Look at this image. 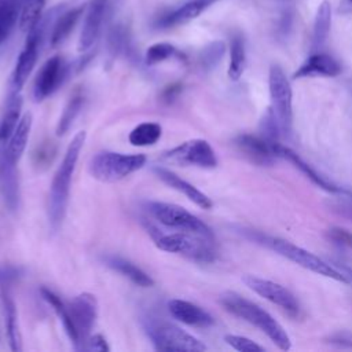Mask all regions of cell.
Listing matches in <instances>:
<instances>
[{
  "label": "cell",
  "instance_id": "obj_1",
  "mask_svg": "<svg viewBox=\"0 0 352 352\" xmlns=\"http://www.w3.org/2000/svg\"><path fill=\"white\" fill-rule=\"evenodd\" d=\"M87 133L84 131L77 132L69 143L60 165L58 166L48 194V219L52 230H58L66 213L69 201V191L72 177L78 161L81 148L85 143Z\"/></svg>",
  "mask_w": 352,
  "mask_h": 352
},
{
  "label": "cell",
  "instance_id": "obj_2",
  "mask_svg": "<svg viewBox=\"0 0 352 352\" xmlns=\"http://www.w3.org/2000/svg\"><path fill=\"white\" fill-rule=\"evenodd\" d=\"M219 302L234 316L250 323L263 331L279 349L289 351L292 348V341L286 330L258 304L242 297L235 292H224L220 294Z\"/></svg>",
  "mask_w": 352,
  "mask_h": 352
},
{
  "label": "cell",
  "instance_id": "obj_3",
  "mask_svg": "<svg viewBox=\"0 0 352 352\" xmlns=\"http://www.w3.org/2000/svg\"><path fill=\"white\" fill-rule=\"evenodd\" d=\"M148 232L155 246L164 252L182 254L199 263H212L216 258V248L212 236L175 230L161 232L155 227H151Z\"/></svg>",
  "mask_w": 352,
  "mask_h": 352
},
{
  "label": "cell",
  "instance_id": "obj_4",
  "mask_svg": "<svg viewBox=\"0 0 352 352\" xmlns=\"http://www.w3.org/2000/svg\"><path fill=\"white\" fill-rule=\"evenodd\" d=\"M146 161L144 154L100 151L91 158L89 173L102 183H116L142 169Z\"/></svg>",
  "mask_w": 352,
  "mask_h": 352
},
{
  "label": "cell",
  "instance_id": "obj_5",
  "mask_svg": "<svg viewBox=\"0 0 352 352\" xmlns=\"http://www.w3.org/2000/svg\"><path fill=\"white\" fill-rule=\"evenodd\" d=\"M264 242L274 252H276L282 257L293 261L294 264H297L305 270H309L318 275L334 279L337 282H342V283L351 282L349 276L344 271L337 270L330 263L324 261L323 258L318 257L316 254L311 253L309 250H307L301 246H297V245H294L286 239H282V238H265Z\"/></svg>",
  "mask_w": 352,
  "mask_h": 352
},
{
  "label": "cell",
  "instance_id": "obj_6",
  "mask_svg": "<svg viewBox=\"0 0 352 352\" xmlns=\"http://www.w3.org/2000/svg\"><path fill=\"white\" fill-rule=\"evenodd\" d=\"M268 89L271 111L278 122L280 133L289 136L293 126V91L289 78L279 65H272L268 73Z\"/></svg>",
  "mask_w": 352,
  "mask_h": 352
},
{
  "label": "cell",
  "instance_id": "obj_7",
  "mask_svg": "<svg viewBox=\"0 0 352 352\" xmlns=\"http://www.w3.org/2000/svg\"><path fill=\"white\" fill-rule=\"evenodd\" d=\"M147 210L160 224L169 230L186 231L213 238V232L208 224L179 205L151 201L147 202Z\"/></svg>",
  "mask_w": 352,
  "mask_h": 352
},
{
  "label": "cell",
  "instance_id": "obj_8",
  "mask_svg": "<svg viewBox=\"0 0 352 352\" xmlns=\"http://www.w3.org/2000/svg\"><path fill=\"white\" fill-rule=\"evenodd\" d=\"M148 336L155 349L172 352H202L206 345L192 334L184 331L176 324L168 322H157L148 327Z\"/></svg>",
  "mask_w": 352,
  "mask_h": 352
},
{
  "label": "cell",
  "instance_id": "obj_9",
  "mask_svg": "<svg viewBox=\"0 0 352 352\" xmlns=\"http://www.w3.org/2000/svg\"><path fill=\"white\" fill-rule=\"evenodd\" d=\"M162 160L176 165H191L212 169L217 165V157L209 142L204 139H191L165 151Z\"/></svg>",
  "mask_w": 352,
  "mask_h": 352
},
{
  "label": "cell",
  "instance_id": "obj_10",
  "mask_svg": "<svg viewBox=\"0 0 352 352\" xmlns=\"http://www.w3.org/2000/svg\"><path fill=\"white\" fill-rule=\"evenodd\" d=\"M243 283L253 290L260 297L265 298L267 301L275 304L287 315L296 318L300 314V304L296 296L280 283H276L270 279H264L256 275H245L242 278Z\"/></svg>",
  "mask_w": 352,
  "mask_h": 352
},
{
  "label": "cell",
  "instance_id": "obj_11",
  "mask_svg": "<svg viewBox=\"0 0 352 352\" xmlns=\"http://www.w3.org/2000/svg\"><path fill=\"white\" fill-rule=\"evenodd\" d=\"M67 308L77 334L76 348L84 349V344L91 336V330L98 318V301L91 293H80L70 301Z\"/></svg>",
  "mask_w": 352,
  "mask_h": 352
},
{
  "label": "cell",
  "instance_id": "obj_12",
  "mask_svg": "<svg viewBox=\"0 0 352 352\" xmlns=\"http://www.w3.org/2000/svg\"><path fill=\"white\" fill-rule=\"evenodd\" d=\"M16 278H18L16 268L14 267L0 268V290H1V298H3V307H4L7 337H8L10 348L15 352L21 351V334L18 329L16 308L11 297V285Z\"/></svg>",
  "mask_w": 352,
  "mask_h": 352
},
{
  "label": "cell",
  "instance_id": "obj_13",
  "mask_svg": "<svg viewBox=\"0 0 352 352\" xmlns=\"http://www.w3.org/2000/svg\"><path fill=\"white\" fill-rule=\"evenodd\" d=\"M238 150L256 165H272L278 155V146L280 143L272 142L264 136L242 133L234 140Z\"/></svg>",
  "mask_w": 352,
  "mask_h": 352
},
{
  "label": "cell",
  "instance_id": "obj_14",
  "mask_svg": "<svg viewBox=\"0 0 352 352\" xmlns=\"http://www.w3.org/2000/svg\"><path fill=\"white\" fill-rule=\"evenodd\" d=\"M67 73V66L59 55L51 56L44 62L41 69L38 70L34 87H33V96L36 100H43L52 95L59 85L63 82Z\"/></svg>",
  "mask_w": 352,
  "mask_h": 352
},
{
  "label": "cell",
  "instance_id": "obj_15",
  "mask_svg": "<svg viewBox=\"0 0 352 352\" xmlns=\"http://www.w3.org/2000/svg\"><path fill=\"white\" fill-rule=\"evenodd\" d=\"M220 0H186L179 7L157 18L154 26L157 29H170L184 25L198 18L204 11Z\"/></svg>",
  "mask_w": 352,
  "mask_h": 352
},
{
  "label": "cell",
  "instance_id": "obj_16",
  "mask_svg": "<svg viewBox=\"0 0 352 352\" xmlns=\"http://www.w3.org/2000/svg\"><path fill=\"white\" fill-rule=\"evenodd\" d=\"M106 6L107 0H91L88 4V10L84 18L82 29L78 38V51L85 52L88 51L94 43L96 41L100 28L103 23V18L106 14Z\"/></svg>",
  "mask_w": 352,
  "mask_h": 352
},
{
  "label": "cell",
  "instance_id": "obj_17",
  "mask_svg": "<svg viewBox=\"0 0 352 352\" xmlns=\"http://www.w3.org/2000/svg\"><path fill=\"white\" fill-rule=\"evenodd\" d=\"M341 73L340 62L329 54L315 52L309 55L294 72L293 78L336 77Z\"/></svg>",
  "mask_w": 352,
  "mask_h": 352
},
{
  "label": "cell",
  "instance_id": "obj_18",
  "mask_svg": "<svg viewBox=\"0 0 352 352\" xmlns=\"http://www.w3.org/2000/svg\"><path fill=\"white\" fill-rule=\"evenodd\" d=\"M0 192L4 204L10 210L19 206V182L16 175V164L6 154L4 147L0 148Z\"/></svg>",
  "mask_w": 352,
  "mask_h": 352
},
{
  "label": "cell",
  "instance_id": "obj_19",
  "mask_svg": "<svg viewBox=\"0 0 352 352\" xmlns=\"http://www.w3.org/2000/svg\"><path fill=\"white\" fill-rule=\"evenodd\" d=\"M153 170L157 175V177L161 179L166 186H169L170 188H173V190L182 192L183 195H186L197 206H199L202 209H210L213 206L212 199L205 192H202L195 186H192L187 180L182 179L180 176H177L172 170H169L164 166H154Z\"/></svg>",
  "mask_w": 352,
  "mask_h": 352
},
{
  "label": "cell",
  "instance_id": "obj_20",
  "mask_svg": "<svg viewBox=\"0 0 352 352\" xmlns=\"http://www.w3.org/2000/svg\"><path fill=\"white\" fill-rule=\"evenodd\" d=\"M170 315L179 322L192 327H209L213 324V318L199 305L186 300H170L168 302Z\"/></svg>",
  "mask_w": 352,
  "mask_h": 352
},
{
  "label": "cell",
  "instance_id": "obj_21",
  "mask_svg": "<svg viewBox=\"0 0 352 352\" xmlns=\"http://www.w3.org/2000/svg\"><path fill=\"white\" fill-rule=\"evenodd\" d=\"M278 155L279 158H285L289 162H292L297 169L301 170V173H304L312 183H315L318 187L331 192V194H351L349 190H345L342 187L336 186L334 183L329 182L324 176H322L320 173H318L311 165H308L300 155H297L293 150H290L289 147H285L282 144L278 146Z\"/></svg>",
  "mask_w": 352,
  "mask_h": 352
},
{
  "label": "cell",
  "instance_id": "obj_22",
  "mask_svg": "<svg viewBox=\"0 0 352 352\" xmlns=\"http://www.w3.org/2000/svg\"><path fill=\"white\" fill-rule=\"evenodd\" d=\"M32 114L28 111L25 113L19 122L16 124L15 129L12 131L11 136L7 139V146L4 147V151L7 154V157L14 162L18 164L29 140V135H30V129H32Z\"/></svg>",
  "mask_w": 352,
  "mask_h": 352
},
{
  "label": "cell",
  "instance_id": "obj_23",
  "mask_svg": "<svg viewBox=\"0 0 352 352\" xmlns=\"http://www.w3.org/2000/svg\"><path fill=\"white\" fill-rule=\"evenodd\" d=\"M82 12H84V6H78V7H74V8H70L67 11L60 12L54 19L52 30H51V34H50L51 47H58L59 44H62L69 37V34L72 33V30L77 25Z\"/></svg>",
  "mask_w": 352,
  "mask_h": 352
},
{
  "label": "cell",
  "instance_id": "obj_24",
  "mask_svg": "<svg viewBox=\"0 0 352 352\" xmlns=\"http://www.w3.org/2000/svg\"><path fill=\"white\" fill-rule=\"evenodd\" d=\"M104 261L110 268H113L114 271L128 278L132 283L140 287H151L154 285V280L151 279V276L147 275L142 268H139L129 260H125L120 256H107Z\"/></svg>",
  "mask_w": 352,
  "mask_h": 352
},
{
  "label": "cell",
  "instance_id": "obj_25",
  "mask_svg": "<svg viewBox=\"0 0 352 352\" xmlns=\"http://www.w3.org/2000/svg\"><path fill=\"white\" fill-rule=\"evenodd\" d=\"M331 26V4L327 0H323L318 10L314 22L312 33V50H319L326 43Z\"/></svg>",
  "mask_w": 352,
  "mask_h": 352
},
{
  "label": "cell",
  "instance_id": "obj_26",
  "mask_svg": "<svg viewBox=\"0 0 352 352\" xmlns=\"http://www.w3.org/2000/svg\"><path fill=\"white\" fill-rule=\"evenodd\" d=\"M23 1L25 0H0V44L6 41L16 22H19Z\"/></svg>",
  "mask_w": 352,
  "mask_h": 352
},
{
  "label": "cell",
  "instance_id": "obj_27",
  "mask_svg": "<svg viewBox=\"0 0 352 352\" xmlns=\"http://www.w3.org/2000/svg\"><path fill=\"white\" fill-rule=\"evenodd\" d=\"M246 65V50H245V40L242 34L235 33L230 41V65H228V77L232 81L241 78L245 72Z\"/></svg>",
  "mask_w": 352,
  "mask_h": 352
},
{
  "label": "cell",
  "instance_id": "obj_28",
  "mask_svg": "<svg viewBox=\"0 0 352 352\" xmlns=\"http://www.w3.org/2000/svg\"><path fill=\"white\" fill-rule=\"evenodd\" d=\"M21 107H22V98L19 95V92H14L10 96L7 106H6V111L4 116L1 118L0 122V139L1 142H7V139L11 136L12 131L15 129L16 124L21 120Z\"/></svg>",
  "mask_w": 352,
  "mask_h": 352
},
{
  "label": "cell",
  "instance_id": "obj_29",
  "mask_svg": "<svg viewBox=\"0 0 352 352\" xmlns=\"http://www.w3.org/2000/svg\"><path fill=\"white\" fill-rule=\"evenodd\" d=\"M41 296L52 307V309L55 311V314L58 315L59 320L62 322L70 341L74 344V346L77 345V334H76V330H74V326H73V322H72V316H70V312H69V308L67 305H65V302L60 300L59 296H56L52 290L47 289V287H41Z\"/></svg>",
  "mask_w": 352,
  "mask_h": 352
},
{
  "label": "cell",
  "instance_id": "obj_30",
  "mask_svg": "<svg viewBox=\"0 0 352 352\" xmlns=\"http://www.w3.org/2000/svg\"><path fill=\"white\" fill-rule=\"evenodd\" d=\"M162 135V128L157 122H142L136 125L128 136V140L132 146L147 147L155 144Z\"/></svg>",
  "mask_w": 352,
  "mask_h": 352
},
{
  "label": "cell",
  "instance_id": "obj_31",
  "mask_svg": "<svg viewBox=\"0 0 352 352\" xmlns=\"http://www.w3.org/2000/svg\"><path fill=\"white\" fill-rule=\"evenodd\" d=\"M82 102H84V99H82V95H80V94H74L67 100V103H66V106H65V109H63V111H62V114H60V117L56 122V129L55 131H56L58 136L65 135L70 129L72 124L74 122L76 117L78 116V113L82 107Z\"/></svg>",
  "mask_w": 352,
  "mask_h": 352
},
{
  "label": "cell",
  "instance_id": "obj_32",
  "mask_svg": "<svg viewBox=\"0 0 352 352\" xmlns=\"http://www.w3.org/2000/svg\"><path fill=\"white\" fill-rule=\"evenodd\" d=\"M44 6L45 0H25L19 16V28L25 32L34 28L43 16Z\"/></svg>",
  "mask_w": 352,
  "mask_h": 352
},
{
  "label": "cell",
  "instance_id": "obj_33",
  "mask_svg": "<svg viewBox=\"0 0 352 352\" xmlns=\"http://www.w3.org/2000/svg\"><path fill=\"white\" fill-rule=\"evenodd\" d=\"M226 52V44L223 41H212L209 43L199 54V65L204 70L214 69L221 60Z\"/></svg>",
  "mask_w": 352,
  "mask_h": 352
},
{
  "label": "cell",
  "instance_id": "obj_34",
  "mask_svg": "<svg viewBox=\"0 0 352 352\" xmlns=\"http://www.w3.org/2000/svg\"><path fill=\"white\" fill-rule=\"evenodd\" d=\"M177 50L170 43H155L150 45L146 51L144 60L148 66H154L157 63H161L175 55H177Z\"/></svg>",
  "mask_w": 352,
  "mask_h": 352
},
{
  "label": "cell",
  "instance_id": "obj_35",
  "mask_svg": "<svg viewBox=\"0 0 352 352\" xmlns=\"http://www.w3.org/2000/svg\"><path fill=\"white\" fill-rule=\"evenodd\" d=\"M329 210L338 217L352 221V197L351 194H338L326 202Z\"/></svg>",
  "mask_w": 352,
  "mask_h": 352
},
{
  "label": "cell",
  "instance_id": "obj_36",
  "mask_svg": "<svg viewBox=\"0 0 352 352\" xmlns=\"http://www.w3.org/2000/svg\"><path fill=\"white\" fill-rule=\"evenodd\" d=\"M128 45V32L122 25H116L111 28L109 32V38H107V47L109 52L116 56L120 51H122Z\"/></svg>",
  "mask_w": 352,
  "mask_h": 352
},
{
  "label": "cell",
  "instance_id": "obj_37",
  "mask_svg": "<svg viewBox=\"0 0 352 352\" xmlns=\"http://www.w3.org/2000/svg\"><path fill=\"white\" fill-rule=\"evenodd\" d=\"M224 341L234 349L239 352H264V346L258 345L253 340L243 337V336H236V334H227L224 337Z\"/></svg>",
  "mask_w": 352,
  "mask_h": 352
},
{
  "label": "cell",
  "instance_id": "obj_38",
  "mask_svg": "<svg viewBox=\"0 0 352 352\" xmlns=\"http://www.w3.org/2000/svg\"><path fill=\"white\" fill-rule=\"evenodd\" d=\"M293 21H294V11H293L292 7H286L280 14L279 23H278V28H276V33H278L279 37H282V38L287 37V34L292 30Z\"/></svg>",
  "mask_w": 352,
  "mask_h": 352
},
{
  "label": "cell",
  "instance_id": "obj_39",
  "mask_svg": "<svg viewBox=\"0 0 352 352\" xmlns=\"http://www.w3.org/2000/svg\"><path fill=\"white\" fill-rule=\"evenodd\" d=\"M327 238L340 246H346L352 249V232L340 228V227H333L327 231Z\"/></svg>",
  "mask_w": 352,
  "mask_h": 352
},
{
  "label": "cell",
  "instance_id": "obj_40",
  "mask_svg": "<svg viewBox=\"0 0 352 352\" xmlns=\"http://www.w3.org/2000/svg\"><path fill=\"white\" fill-rule=\"evenodd\" d=\"M84 349H89V351H98V352H104L109 351V345L104 340V337L102 334H94L89 336L84 344Z\"/></svg>",
  "mask_w": 352,
  "mask_h": 352
},
{
  "label": "cell",
  "instance_id": "obj_41",
  "mask_svg": "<svg viewBox=\"0 0 352 352\" xmlns=\"http://www.w3.org/2000/svg\"><path fill=\"white\" fill-rule=\"evenodd\" d=\"M329 342L337 346H352V336L348 333H336L333 336H330Z\"/></svg>",
  "mask_w": 352,
  "mask_h": 352
},
{
  "label": "cell",
  "instance_id": "obj_42",
  "mask_svg": "<svg viewBox=\"0 0 352 352\" xmlns=\"http://www.w3.org/2000/svg\"><path fill=\"white\" fill-rule=\"evenodd\" d=\"M182 91V85L180 84H172L170 87H168L165 91H164V99L165 100H173L176 98V95Z\"/></svg>",
  "mask_w": 352,
  "mask_h": 352
},
{
  "label": "cell",
  "instance_id": "obj_43",
  "mask_svg": "<svg viewBox=\"0 0 352 352\" xmlns=\"http://www.w3.org/2000/svg\"><path fill=\"white\" fill-rule=\"evenodd\" d=\"M337 12L341 14V15L351 14L352 12V0H341Z\"/></svg>",
  "mask_w": 352,
  "mask_h": 352
},
{
  "label": "cell",
  "instance_id": "obj_44",
  "mask_svg": "<svg viewBox=\"0 0 352 352\" xmlns=\"http://www.w3.org/2000/svg\"><path fill=\"white\" fill-rule=\"evenodd\" d=\"M342 271L349 276V279H351V282H352V270H351V268H348V267H344V265H342Z\"/></svg>",
  "mask_w": 352,
  "mask_h": 352
},
{
  "label": "cell",
  "instance_id": "obj_45",
  "mask_svg": "<svg viewBox=\"0 0 352 352\" xmlns=\"http://www.w3.org/2000/svg\"><path fill=\"white\" fill-rule=\"evenodd\" d=\"M0 142H1V139H0Z\"/></svg>",
  "mask_w": 352,
  "mask_h": 352
}]
</instances>
